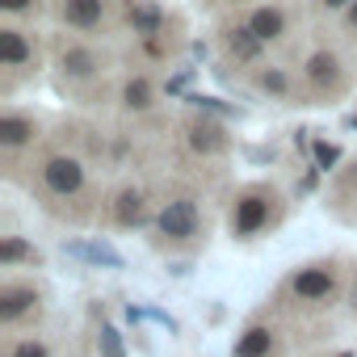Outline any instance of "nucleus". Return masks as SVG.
<instances>
[{
  "instance_id": "obj_10",
  "label": "nucleus",
  "mask_w": 357,
  "mask_h": 357,
  "mask_svg": "<svg viewBox=\"0 0 357 357\" xmlns=\"http://www.w3.org/2000/svg\"><path fill=\"white\" fill-rule=\"evenodd\" d=\"M34 63H38V51H34V43L22 30H13V26L0 30V68L5 72H26Z\"/></svg>"
},
{
  "instance_id": "obj_23",
  "label": "nucleus",
  "mask_w": 357,
  "mask_h": 357,
  "mask_svg": "<svg viewBox=\"0 0 357 357\" xmlns=\"http://www.w3.org/2000/svg\"><path fill=\"white\" fill-rule=\"evenodd\" d=\"M349 0H319V9H328V13H336V9H344Z\"/></svg>"
},
{
  "instance_id": "obj_5",
  "label": "nucleus",
  "mask_w": 357,
  "mask_h": 357,
  "mask_svg": "<svg viewBox=\"0 0 357 357\" xmlns=\"http://www.w3.org/2000/svg\"><path fill=\"white\" fill-rule=\"evenodd\" d=\"M101 72H105V63H101V55L89 43H68L59 51V76H63V84H89Z\"/></svg>"
},
{
  "instance_id": "obj_11",
  "label": "nucleus",
  "mask_w": 357,
  "mask_h": 357,
  "mask_svg": "<svg viewBox=\"0 0 357 357\" xmlns=\"http://www.w3.org/2000/svg\"><path fill=\"white\" fill-rule=\"evenodd\" d=\"M59 22L80 34H93L105 22V0H59Z\"/></svg>"
},
{
  "instance_id": "obj_3",
  "label": "nucleus",
  "mask_w": 357,
  "mask_h": 357,
  "mask_svg": "<svg viewBox=\"0 0 357 357\" xmlns=\"http://www.w3.org/2000/svg\"><path fill=\"white\" fill-rule=\"evenodd\" d=\"M38 181L55 198H76L84 190V164L76 155H63V151L59 155H47L43 168H38Z\"/></svg>"
},
{
  "instance_id": "obj_24",
  "label": "nucleus",
  "mask_w": 357,
  "mask_h": 357,
  "mask_svg": "<svg viewBox=\"0 0 357 357\" xmlns=\"http://www.w3.org/2000/svg\"><path fill=\"white\" fill-rule=\"evenodd\" d=\"M340 357H353V353H340Z\"/></svg>"
},
{
  "instance_id": "obj_15",
  "label": "nucleus",
  "mask_w": 357,
  "mask_h": 357,
  "mask_svg": "<svg viewBox=\"0 0 357 357\" xmlns=\"http://www.w3.org/2000/svg\"><path fill=\"white\" fill-rule=\"evenodd\" d=\"M257 89H261V93H269L273 101H286V97L294 93V84H290L286 68H278V63H261V68H257Z\"/></svg>"
},
{
  "instance_id": "obj_21",
  "label": "nucleus",
  "mask_w": 357,
  "mask_h": 357,
  "mask_svg": "<svg viewBox=\"0 0 357 357\" xmlns=\"http://www.w3.org/2000/svg\"><path fill=\"white\" fill-rule=\"evenodd\" d=\"M0 9L13 13V17H22V13H34L38 9V0H0Z\"/></svg>"
},
{
  "instance_id": "obj_14",
  "label": "nucleus",
  "mask_w": 357,
  "mask_h": 357,
  "mask_svg": "<svg viewBox=\"0 0 357 357\" xmlns=\"http://www.w3.org/2000/svg\"><path fill=\"white\" fill-rule=\"evenodd\" d=\"M223 51H227L231 59L257 63V59H261V51H265V43H261L248 26H227V30H223Z\"/></svg>"
},
{
  "instance_id": "obj_19",
  "label": "nucleus",
  "mask_w": 357,
  "mask_h": 357,
  "mask_svg": "<svg viewBox=\"0 0 357 357\" xmlns=\"http://www.w3.org/2000/svg\"><path fill=\"white\" fill-rule=\"evenodd\" d=\"M0 261L13 269L17 261H38V252H34V248H26L17 236H5V244H0Z\"/></svg>"
},
{
  "instance_id": "obj_12",
  "label": "nucleus",
  "mask_w": 357,
  "mask_h": 357,
  "mask_svg": "<svg viewBox=\"0 0 357 357\" xmlns=\"http://www.w3.org/2000/svg\"><path fill=\"white\" fill-rule=\"evenodd\" d=\"M34 139H38V122H34L30 114H17V109H9L5 118H0V147H5V151L34 147Z\"/></svg>"
},
{
  "instance_id": "obj_16",
  "label": "nucleus",
  "mask_w": 357,
  "mask_h": 357,
  "mask_svg": "<svg viewBox=\"0 0 357 357\" xmlns=\"http://www.w3.org/2000/svg\"><path fill=\"white\" fill-rule=\"evenodd\" d=\"M151 105H155V89H151V80H147V76H130V80L122 84V109L143 114V109H151Z\"/></svg>"
},
{
  "instance_id": "obj_17",
  "label": "nucleus",
  "mask_w": 357,
  "mask_h": 357,
  "mask_svg": "<svg viewBox=\"0 0 357 357\" xmlns=\"http://www.w3.org/2000/svg\"><path fill=\"white\" fill-rule=\"evenodd\" d=\"M273 349V328H248L240 340H236V357H269Z\"/></svg>"
},
{
  "instance_id": "obj_6",
  "label": "nucleus",
  "mask_w": 357,
  "mask_h": 357,
  "mask_svg": "<svg viewBox=\"0 0 357 357\" xmlns=\"http://www.w3.org/2000/svg\"><path fill=\"white\" fill-rule=\"evenodd\" d=\"M30 315H38V290L30 282H9L5 290H0V324L17 328Z\"/></svg>"
},
{
  "instance_id": "obj_4",
  "label": "nucleus",
  "mask_w": 357,
  "mask_h": 357,
  "mask_svg": "<svg viewBox=\"0 0 357 357\" xmlns=\"http://www.w3.org/2000/svg\"><path fill=\"white\" fill-rule=\"evenodd\" d=\"M155 223H160V231H164L168 240H194L198 227H202V215H198V202H194V198H168V202L160 206Z\"/></svg>"
},
{
  "instance_id": "obj_9",
  "label": "nucleus",
  "mask_w": 357,
  "mask_h": 357,
  "mask_svg": "<svg viewBox=\"0 0 357 357\" xmlns=\"http://www.w3.org/2000/svg\"><path fill=\"white\" fill-rule=\"evenodd\" d=\"M290 290H294V298H303V303H324V298L336 290V273H332L328 265H307V269H298V273L290 278Z\"/></svg>"
},
{
  "instance_id": "obj_1",
  "label": "nucleus",
  "mask_w": 357,
  "mask_h": 357,
  "mask_svg": "<svg viewBox=\"0 0 357 357\" xmlns=\"http://www.w3.org/2000/svg\"><path fill=\"white\" fill-rule=\"evenodd\" d=\"M303 84H307V93H311L315 101H332V97H340V93L349 89V76H344L340 55L328 51V47L311 51L307 63H303Z\"/></svg>"
},
{
  "instance_id": "obj_13",
  "label": "nucleus",
  "mask_w": 357,
  "mask_h": 357,
  "mask_svg": "<svg viewBox=\"0 0 357 357\" xmlns=\"http://www.w3.org/2000/svg\"><path fill=\"white\" fill-rule=\"evenodd\" d=\"M109 215H114L118 227H143V223H147V198H143V190H135V185L118 190Z\"/></svg>"
},
{
  "instance_id": "obj_8",
  "label": "nucleus",
  "mask_w": 357,
  "mask_h": 357,
  "mask_svg": "<svg viewBox=\"0 0 357 357\" xmlns=\"http://www.w3.org/2000/svg\"><path fill=\"white\" fill-rule=\"evenodd\" d=\"M126 26L135 38H160L164 26H168V13L155 5V0H126Z\"/></svg>"
},
{
  "instance_id": "obj_2",
  "label": "nucleus",
  "mask_w": 357,
  "mask_h": 357,
  "mask_svg": "<svg viewBox=\"0 0 357 357\" xmlns=\"http://www.w3.org/2000/svg\"><path fill=\"white\" fill-rule=\"evenodd\" d=\"M273 206H278L273 190H265V185L244 190V194H240V202H236V211H231V236L248 240V236L265 231V227H269V219H273Z\"/></svg>"
},
{
  "instance_id": "obj_7",
  "label": "nucleus",
  "mask_w": 357,
  "mask_h": 357,
  "mask_svg": "<svg viewBox=\"0 0 357 357\" xmlns=\"http://www.w3.org/2000/svg\"><path fill=\"white\" fill-rule=\"evenodd\" d=\"M244 26L269 47V43H282L286 38V30H290V17H286V9L282 5H257V9H248V17H244Z\"/></svg>"
},
{
  "instance_id": "obj_22",
  "label": "nucleus",
  "mask_w": 357,
  "mask_h": 357,
  "mask_svg": "<svg viewBox=\"0 0 357 357\" xmlns=\"http://www.w3.org/2000/svg\"><path fill=\"white\" fill-rule=\"evenodd\" d=\"M336 160V147L332 143H319V164H332Z\"/></svg>"
},
{
  "instance_id": "obj_20",
  "label": "nucleus",
  "mask_w": 357,
  "mask_h": 357,
  "mask_svg": "<svg viewBox=\"0 0 357 357\" xmlns=\"http://www.w3.org/2000/svg\"><path fill=\"white\" fill-rule=\"evenodd\" d=\"M9 357H47V349H43V340H17Z\"/></svg>"
},
{
  "instance_id": "obj_18",
  "label": "nucleus",
  "mask_w": 357,
  "mask_h": 357,
  "mask_svg": "<svg viewBox=\"0 0 357 357\" xmlns=\"http://www.w3.org/2000/svg\"><path fill=\"white\" fill-rule=\"evenodd\" d=\"M190 143H194L198 151H223V147H227L223 130L211 126V122H194V126H190Z\"/></svg>"
}]
</instances>
